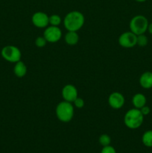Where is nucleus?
Masks as SVG:
<instances>
[{
	"label": "nucleus",
	"mask_w": 152,
	"mask_h": 153,
	"mask_svg": "<svg viewBox=\"0 0 152 153\" xmlns=\"http://www.w3.org/2000/svg\"><path fill=\"white\" fill-rule=\"evenodd\" d=\"M85 17L81 12L72 10L67 13L63 19L64 27L67 31H77L83 26Z\"/></svg>",
	"instance_id": "f257e3e1"
},
{
	"label": "nucleus",
	"mask_w": 152,
	"mask_h": 153,
	"mask_svg": "<svg viewBox=\"0 0 152 153\" xmlns=\"http://www.w3.org/2000/svg\"><path fill=\"white\" fill-rule=\"evenodd\" d=\"M144 122V116L139 109L134 108L125 113L124 116V123L130 129L139 128Z\"/></svg>",
	"instance_id": "f03ea898"
},
{
	"label": "nucleus",
	"mask_w": 152,
	"mask_h": 153,
	"mask_svg": "<svg viewBox=\"0 0 152 153\" xmlns=\"http://www.w3.org/2000/svg\"><path fill=\"white\" fill-rule=\"evenodd\" d=\"M74 105L72 102L63 100L58 103L55 108L56 117L61 122L69 123L74 117Z\"/></svg>",
	"instance_id": "7ed1b4c3"
},
{
	"label": "nucleus",
	"mask_w": 152,
	"mask_h": 153,
	"mask_svg": "<svg viewBox=\"0 0 152 153\" xmlns=\"http://www.w3.org/2000/svg\"><path fill=\"white\" fill-rule=\"evenodd\" d=\"M148 24V20L145 16L140 14L136 15L130 21V29L136 35L143 34L147 31Z\"/></svg>",
	"instance_id": "20e7f679"
},
{
	"label": "nucleus",
	"mask_w": 152,
	"mask_h": 153,
	"mask_svg": "<svg viewBox=\"0 0 152 153\" xmlns=\"http://www.w3.org/2000/svg\"><path fill=\"white\" fill-rule=\"evenodd\" d=\"M1 55L5 61L10 63H16L21 61L22 52L20 49L13 45H8L2 48Z\"/></svg>",
	"instance_id": "39448f33"
},
{
	"label": "nucleus",
	"mask_w": 152,
	"mask_h": 153,
	"mask_svg": "<svg viewBox=\"0 0 152 153\" xmlns=\"http://www.w3.org/2000/svg\"><path fill=\"white\" fill-rule=\"evenodd\" d=\"M43 37L46 38L48 43H57L62 37V31L58 26H47L43 32Z\"/></svg>",
	"instance_id": "423d86ee"
},
{
	"label": "nucleus",
	"mask_w": 152,
	"mask_h": 153,
	"mask_svg": "<svg viewBox=\"0 0 152 153\" xmlns=\"http://www.w3.org/2000/svg\"><path fill=\"white\" fill-rule=\"evenodd\" d=\"M137 35L132 31H125L122 33L119 37V43L122 47L131 49L137 45Z\"/></svg>",
	"instance_id": "0eeeda50"
},
{
	"label": "nucleus",
	"mask_w": 152,
	"mask_h": 153,
	"mask_svg": "<svg viewBox=\"0 0 152 153\" xmlns=\"http://www.w3.org/2000/svg\"><path fill=\"white\" fill-rule=\"evenodd\" d=\"M31 22L37 28H46L49 25V16L44 12H35L31 16Z\"/></svg>",
	"instance_id": "6e6552de"
},
{
	"label": "nucleus",
	"mask_w": 152,
	"mask_h": 153,
	"mask_svg": "<svg viewBox=\"0 0 152 153\" xmlns=\"http://www.w3.org/2000/svg\"><path fill=\"white\" fill-rule=\"evenodd\" d=\"M125 97L119 92H113L108 97L109 105L113 109L122 108L125 105Z\"/></svg>",
	"instance_id": "1a4fd4ad"
},
{
	"label": "nucleus",
	"mask_w": 152,
	"mask_h": 153,
	"mask_svg": "<svg viewBox=\"0 0 152 153\" xmlns=\"http://www.w3.org/2000/svg\"><path fill=\"white\" fill-rule=\"evenodd\" d=\"M61 95L65 101L72 103L74 100L78 97V92H77V90L75 86L69 84L63 88Z\"/></svg>",
	"instance_id": "9d476101"
},
{
	"label": "nucleus",
	"mask_w": 152,
	"mask_h": 153,
	"mask_svg": "<svg viewBox=\"0 0 152 153\" xmlns=\"http://www.w3.org/2000/svg\"><path fill=\"white\" fill-rule=\"evenodd\" d=\"M140 86L142 88L148 90L152 88V72L146 71L140 76L139 79Z\"/></svg>",
	"instance_id": "9b49d317"
},
{
	"label": "nucleus",
	"mask_w": 152,
	"mask_h": 153,
	"mask_svg": "<svg viewBox=\"0 0 152 153\" xmlns=\"http://www.w3.org/2000/svg\"><path fill=\"white\" fill-rule=\"evenodd\" d=\"M147 103V99L144 94L141 93L136 94L132 98V104L135 108L140 109Z\"/></svg>",
	"instance_id": "f8f14e48"
},
{
	"label": "nucleus",
	"mask_w": 152,
	"mask_h": 153,
	"mask_svg": "<svg viewBox=\"0 0 152 153\" xmlns=\"http://www.w3.org/2000/svg\"><path fill=\"white\" fill-rule=\"evenodd\" d=\"M27 67L25 63L22 61L15 63L14 67H13V73L15 76L18 78H23L27 74Z\"/></svg>",
	"instance_id": "ddd939ff"
},
{
	"label": "nucleus",
	"mask_w": 152,
	"mask_h": 153,
	"mask_svg": "<svg viewBox=\"0 0 152 153\" xmlns=\"http://www.w3.org/2000/svg\"><path fill=\"white\" fill-rule=\"evenodd\" d=\"M65 42L69 46H74L76 45L79 41V36L77 34V31H68V32L66 34L64 37Z\"/></svg>",
	"instance_id": "4468645a"
},
{
	"label": "nucleus",
	"mask_w": 152,
	"mask_h": 153,
	"mask_svg": "<svg viewBox=\"0 0 152 153\" xmlns=\"http://www.w3.org/2000/svg\"><path fill=\"white\" fill-rule=\"evenodd\" d=\"M142 142L146 147H152V130H148L142 136Z\"/></svg>",
	"instance_id": "2eb2a0df"
},
{
	"label": "nucleus",
	"mask_w": 152,
	"mask_h": 153,
	"mask_svg": "<svg viewBox=\"0 0 152 153\" xmlns=\"http://www.w3.org/2000/svg\"><path fill=\"white\" fill-rule=\"evenodd\" d=\"M62 22V19L58 14H52L49 16V25L53 26H58Z\"/></svg>",
	"instance_id": "dca6fc26"
},
{
	"label": "nucleus",
	"mask_w": 152,
	"mask_h": 153,
	"mask_svg": "<svg viewBox=\"0 0 152 153\" xmlns=\"http://www.w3.org/2000/svg\"><path fill=\"white\" fill-rule=\"evenodd\" d=\"M98 142L102 146H106L110 145L111 143V137L107 134H103L98 138Z\"/></svg>",
	"instance_id": "f3484780"
},
{
	"label": "nucleus",
	"mask_w": 152,
	"mask_h": 153,
	"mask_svg": "<svg viewBox=\"0 0 152 153\" xmlns=\"http://www.w3.org/2000/svg\"><path fill=\"white\" fill-rule=\"evenodd\" d=\"M148 43V39L147 36L145 35V34L137 35V45H138L140 47H145L147 46Z\"/></svg>",
	"instance_id": "a211bd4d"
},
{
	"label": "nucleus",
	"mask_w": 152,
	"mask_h": 153,
	"mask_svg": "<svg viewBox=\"0 0 152 153\" xmlns=\"http://www.w3.org/2000/svg\"><path fill=\"white\" fill-rule=\"evenodd\" d=\"M48 42L46 41V38L44 37H38L36 38L35 40V45L37 46L38 48H43L46 46V43Z\"/></svg>",
	"instance_id": "6ab92c4d"
},
{
	"label": "nucleus",
	"mask_w": 152,
	"mask_h": 153,
	"mask_svg": "<svg viewBox=\"0 0 152 153\" xmlns=\"http://www.w3.org/2000/svg\"><path fill=\"white\" fill-rule=\"evenodd\" d=\"M72 104L73 105H74V107L80 109V108H83V106H84L85 105V102H84V100H83V99L77 97V98L74 100Z\"/></svg>",
	"instance_id": "aec40b11"
},
{
	"label": "nucleus",
	"mask_w": 152,
	"mask_h": 153,
	"mask_svg": "<svg viewBox=\"0 0 152 153\" xmlns=\"http://www.w3.org/2000/svg\"><path fill=\"white\" fill-rule=\"evenodd\" d=\"M101 153H116V151L113 146L109 145V146H103Z\"/></svg>",
	"instance_id": "412c9836"
},
{
	"label": "nucleus",
	"mask_w": 152,
	"mask_h": 153,
	"mask_svg": "<svg viewBox=\"0 0 152 153\" xmlns=\"http://www.w3.org/2000/svg\"><path fill=\"white\" fill-rule=\"evenodd\" d=\"M139 110H140V111H141V113L142 114L143 116H144V117L148 115L149 114H150V112H151V108L148 107V106L146 105L145 106H143L142 108H140Z\"/></svg>",
	"instance_id": "4be33fe9"
},
{
	"label": "nucleus",
	"mask_w": 152,
	"mask_h": 153,
	"mask_svg": "<svg viewBox=\"0 0 152 153\" xmlns=\"http://www.w3.org/2000/svg\"><path fill=\"white\" fill-rule=\"evenodd\" d=\"M148 33L150 34H151L152 35V22H151V23L148 24Z\"/></svg>",
	"instance_id": "5701e85b"
},
{
	"label": "nucleus",
	"mask_w": 152,
	"mask_h": 153,
	"mask_svg": "<svg viewBox=\"0 0 152 153\" xmlns=\"http://www.w3.org/2000/svg\"><path fill=\"white\" fill-rule=\"evenodd\" d=\"M136 1H137V2H145V1H146L147 0H135Z\"/></svg>",
	"instance_id": "b1692460"
}]
</instances>
